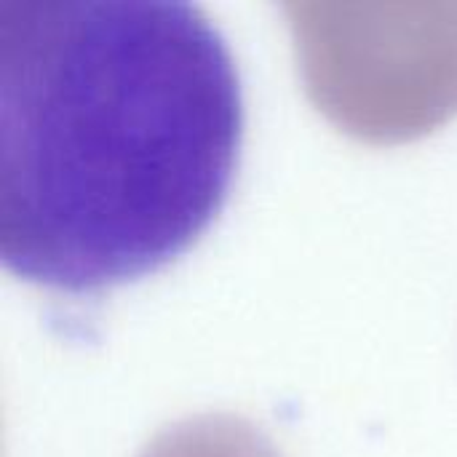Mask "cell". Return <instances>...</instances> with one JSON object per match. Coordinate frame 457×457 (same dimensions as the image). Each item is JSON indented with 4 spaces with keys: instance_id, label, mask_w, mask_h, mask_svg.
I'll return each instance as SVG.
<instances>
[{
    "instance_id": "obj_1",
    "label": "cell",
    "mask_w": 457,
    "mask_h": 457,
    "mask_svg": "<svg viewBox=\"0 0 457 457\" xmlns=\"http://www.w3.org/2000/svg\"><path fill=\"white\" fill-rule=\"evenodd\" d=\"M244 142L236 59L182 0L0 3V262L94 297L182 257Z\"/></svg>"
}]
</instances>
